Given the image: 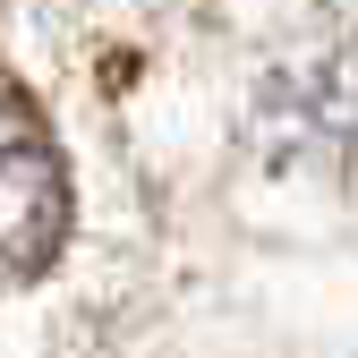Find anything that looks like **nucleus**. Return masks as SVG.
I'll list each match as a JSON object with an SVG mask.
<instances>
[{
    "label": "nucleus",
    "mask_w": 358,
    "mask_h": 358,
    "mask_svg": "<svg viewBox=\"0 0 358 358\" xmlns=\"http://www.w3.org/2000/svg\"><path fill=\"white\" fill-rule=\"evenodd\" d=\"M69 213L77 196H69V162L52 128L17 85H0V290L34 282L69 248Z\"/></svg>",
    "instance_id": "nucleus-1"
},
{
    "label": "nucleus",
    "mask_w": 358,
    "mask_h": 358,
    "mask_svg": "<svg viewBox=\"0 0 358 358\" xmlns=\"http://www.w3.org/2000/svg\"><path fill=\"white\" fill-rule=\"evenodd\" d=\"M264 137L307 162L358 154V52H316L264 85Z\"/></svg>",
    "instance_id": "nucleus-2"
}]
</instances>
